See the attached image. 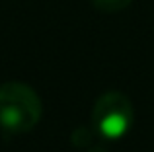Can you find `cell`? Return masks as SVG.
I'll use <instances>...</instances> for the list:
<instances>
[{
  "mask_svg": "<svg viewBox=\"0 0 154 152\" xmlns=\"http://www.w3.org/2000/svg\"><path fill=\"white\" fill-rule=\"evenodd\" d=\"M43 105L37 92L23 82L0 86V127L12 135L27 133L39 123Z\"/></svg>",
  "mask_w": 154,
  "mask_h": 152,
  "instance_id": "cell-1",
  "label": "cell"
},
{
  "mask_svg": "<svg viewBox=\"0 0 154 152\" xmlns=\"http://www.w3.org/2000/svg\"><path fill=\"white\" fill-rule=\"evenodd\" d=\"M133 0H92L96 10L105 12V14H113V12H121L131 4Z\"/></svg>",
  "mask_w": 154,
  "mask_h": 152,
  "instance_id": "cell-3",
  "label": "cell"
},
{
  "mask_svg": "<svg viewBox=\"0 0 154 152\" xmlns=\"http://www.w3.org/2000/svg\"><path fill=\"white\" fill-rule=\"evenodd\" d=\"M72 142H74V146H80V148L88 146V144L92 142V133H90V129H84V127L76 129L74 133H72Z\"/></svg>",
  "mask_w": 154,
  "mask_h": 152,
  "instance_id": "cell-4",
  "label": "cell"
},
{
  "mask_svg": "<svg viewBox=\"0 0 154 152\" xmlns=\"http://www.w3.org/2000/svg\"><path fill=\"white\" fill-rule=\"evenodd\" d=\"M131 99L121 92H105L94 103L92 123L94 131L105 138H121L133 125Z\"/></svg>",
  "mask_w": 154,
  "mask_h": 152,
  "instance_id": "cell-2",
  "label": "cell"
},
{
  "mask_svg": "<svg viewBox=\"0 0 154 152\" xmlns=\"http://www.w3.org/2000/svg\"><path fill=\"white\" fill-rule=\"evenodd\" d=\"M90 152H105V150H103V148H92Z\"/></svg>",
  "mask_w": 154,
  "mask_h": 152,
  "instance_id": "cell-5",
  "label": "cell"
}]
</instances>
